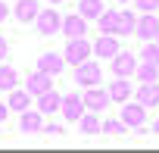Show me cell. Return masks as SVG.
Here are the masks:
<instances>
[{
  "mask_svg": "<svg viewBox=\"0 0 159 153\" xmlns=\"http://www.w3.org/2000/svg\"><path fill=\"white\" fill-rule=\"evenodd\" d=\"M84 59H91V41L72 38L66 44V66H78V63H84Z\"/></svg>",
  "mask_w": 159,
  "mask_h": 153,
  "instance_id": "6da1fadb",
  "label": "cell"
},
{
  "mask_svg": "<svg viewBox=\"0 0 159 153\" xmlns=\"http://www.w3.org/2000/svg\"><path fill=\"white\" fill-rule=\"evenodd\" d=\"M75 81L81 85V88H94V85H100V66H97L94 59L78 63V66H75Z\"/></svg>",
  "mask_w": 159,
  "mask_h": 153,
  "instance_id": "7a4b0ae2",
  "label": "cell"
},
{
  "mask_svg": "<svg viewBox=\"0 0 159 153\" xmlns=\"http://www.w3.org/2000/svg\"><path fill=\"white\" fill-rule=\"evenodd\" d=\"M109 63H112V75H116V78H128V75L137 72V59H134V53H128V50H119Z\"/></svg>",
  "mask_w": 159,
  "mask_h": 153,
  "instance_id": "3957f363",
  "label": "cell"
},
{
  "mask_svg": "<svg viewBox=\"0 0 159 153\" xmlns=\"http://www.w3.org/2000/svg\"><path fill=\"white\" fill-rule=\"evenodd\" d=\"M34 22H38V31H41L44 38H50V35L62 31V16H59L56 10H41Z\"/></svg>",
  "mask_w": 159,
  "mask_h": 153,
  "instance_id": "277c9868",
  "label": "cell"
},
{
  "mask_svg": "<svg viewBox=\"0 0 159 153\" xmlns=\"http://www.w3.org/2000/svg\"><path fill=\"white\" fill-rule=\"evenodd\" d=\"M84 97H78V94H66L62 97V106H59V113L69 119V122H78V119H81L84 116Z\"/></svg>",
  "mask_w": 159,
  "mask_h": 153,
  "instance_id": "5b68a950",
  "label": "cell"
},
{
  "mask_svg": "<svg viewBox=\"0 0 159 153\" xmlns=\"http://www.w3.org/2000/svg\"><path fill=\"white\" fill-rule=\"evenodd\" d=\"M109 103H112V100H109V91H103V88H97V85L84 91V106H88L91 113H100V109H106Z\"/></svg>",
  "mask_w": 159,
  "mask_h": 153,
  "instance_id": "8992f818",
  "label": "cell"
},
{
  "mask_svg": "<svg viewBox=\"0 0 159 153\" xmlns=\"http://www.w3.org/2000/svg\"><path fill=\"white\" fill-rule=\"evenodd\" d=\"M31 100H34V94L25 88V91H19V88H13V91H7V103H10V109L13 113H25V109H31Z\"/></svg>",
  "mask_w": 159,
  "mask_h": 153,
  "instance_id": "52a82bcc",
  "label": "cell"
},
{
  "mask_svg": "<svg viewBox=\"0 0 159 153\" xmlns=\"http://www.w3.org/2000/svg\"><path fill=\"white\" fill-rule=\"evenodd\" d=\"M122 119H125L128 128H143V122H147V106H143V103H125V106H122Z\"/></svg>",
  "mask_w": 159,
  "mask_h": 153,
  "instance_id": "ba28073f",
  "label": "cell"
},
{
  "mask_svg": "<svg viewBox=\"0 0 159 153\" xmlns=\"http://www.w3.org/2000/svg\"><path fill=\"white\" fill-rule=\"evenodd\" d=\"M156 31H159V19H156L153 13H140L134 35H137L140 41H156Z\"/></svg>",
  "mask_w": 159,
  "mask_h": 153,
  "instance_id": "9c48e42d",
  "label": "cell"
},
{
  "mask_svg": "<svg viewBox=\"0 0 159 153\" xmlns=\"http://www.w3.org/2000/svg\"><path fill=\"white\" fill-rule=\"evenodd\" d=\"M62 35L72 41V38H84L88 35V19L81 13H75V16H66L62 19Z\"/></svg>",
  "mask_w": 159,
  "mask_h": 153,
  "instance_id": "30bf717a",
  "label": "cell"
},
{
  "mask_svg": "<svg viewBox=\"0 0 159 153\" xmlns=\"http://www.w3.org/2000/svg\"><path fill=\"white\" fill-rule=\"evenodd\" d=\"M119 50H122V47H119L116 35H100V38L94 41V53H97V56H103V59H112Z\"/></svg>",
  "mask_w": 159,
  "mask_h": 153,
  "instance_id": "8fae6325",
  "label": "cell"
},
{
  "mask_svg": "<svg viewBox=\"0 0 159 153\" xmlns=\"http://www.w3.org/2000/svg\"><path fill=\"white\" fill-rule=\"evenodd\" d=\"M38 69L47 72V75H59L66 69V56H59V53H41L38 56Z\"/></svg>",
  "mask_w": 159,
  "mask_h": 153,
  "instance_id": "7c38bea8",
  "label": "cell"
},
{
  "mask_svg": "<svg viewBox=\"0 0 159 153\" xmlns=\"http://www.w3.org/2000/svg\"><path fill=\"white\" fill-rule=\"evenodd\" d=\"M25 88H28V91H31L34 97H41L44 91H50V88H53V75H47V72H41V69H38L34 75H28Z\"/></svg>",
  "mask_w": 159,
  "mask_h": 153,
  "instance_id": "4fadbf2b",
  "label": "cell"
},
{
  "mask_svg": "<svg viewBox=\"0 0 159 153\" xmlns=\"http://www.w3.org/2000/svg\"><path fill=\"white\" fill-rule=\"evenodd\" d=\"M19 125H22V131H25V134L44 131V113H41V109H25V113H22V119H19Z\"/></svg>",
  "mask_w": 159,
  "mask_h": 153,
  "instance_id": "5bb4252c",
  "label": "cell"
},
{
  "mask_svg": "<svg viewBox=\"0 0 159 153\" xmlns=\"http://www.w3.org/2000/svg\"><path fill=\"white\" fill-rule=\"evenodd\" d=\"M41 13V3L38 0H16V19L19 22H34Z\"/></svg>",
  "mask_w": 159,
  "mask_h": 153,
  "instance_id": "9a60e30c",
  "label": "cell"
},
{
  "mask_svg": "<svg viewBox=\"0 0 159 153\" xmlns=\"http://www.w3.org/2000/svg\"><path fill=\"white\" fill-rule=\"evenodd\" d=\"M59 106H62V97L50 88V91H44L41 97H38V109L44 113V116H50V113H59Z\"/></svg>",
  "mask_w": 159,
  "mask_h": 153,
  "instance_id": "2e32d148",
  "label": "cell"
},
{
  "mask_svg": "<svg viewBox=\"0 0 159 153\" xmlns=\"http://www.w3.org/2000/svg\"><path fill=\"white\" fill-rule=\"evenodd\" d=\"M137 103H143L147 109L156 106V103H159V85H156V81H143V85L137 88Z\"/></svg>",
  "mask_w": 159,
  "mask_h": 153,
  "instance_id": "e0dca14e",
  "label": "cell"
},
{
  "mask_svg": "<svg viewBox=\"0 0 159 153\" xmlns=\"http://www.w3.org/2000/svg\"><path fill=\"white\" fill-rule=\"evenodd\" d=\"M106 91H109V100H116V103H128V97H131L128 78H112V85H109Z\"/></svg>",
  "mask_w": 159,
  "mask_h": 153,
  "instance_id": "ac0fdd59",
  "label": "cell"
},
{
  "mask_svg": "<svg viewBox=\"0 0 159 153\" xmlns=\"http://www.w3.org/2000/svg\"><path fill=\"white\" fill-rule=\"evenodd\" d=\"M97 28H100V35H116V28H119V13H116V10H103L100 19H97Z\"/></svg>",
  "mask_w": 159,
  "mask_h": 153,
  "instance_id": "d6986e66",
  "label": "cell"
},
{
  "mask_svg": "<svg viewBox=\"0 0 159 153\" xmlns=\"http://www.w3.org/2000/svg\"><path fill=\"white\" fill-rule=\"evenodd\" d=\"M134 28H137V13L119 10V28H116V35H134Z\"/></svg>",
  "mask_w": 159,
  "mask_h": 153,
  "instance_id": "ffe728a7",
  "label": "cell"
},
{
  "mask_svg": "<svg viewBox=\"0 0 159 153\" xmlns=\"http://www.w3.org/2000/svg\"><path fill=\"white\" fill-rule=\"evenodd\" d=\"M78 13H81L88 22H91V19H100V13H103V0H78Z\"/></svg>",
  "mask_w": 159,
  "mask_h": 153,
  "instance_id": "44dd1931",
  "label": "cell"
},
{
  "mask_svg": "<svg viewBox=\"0 0 159 153\" xmlns=\"http://www.w3.org/2000/svg\"><path fill=\"white\" fill-rule=\"evenodd\" d=\"M134 75L140 78V85H143V81H156V78H159V66H156V63L140 59V66H137V72H134Z\"/></svg>",
  "mask_w": 159,
  "mask_h": 153,
  "instance_id": "7402d4cb",
  "label": "cell"
},
{
  "mask_svg": "<svg viewBox=\"0 0 159 153\" xmlns=\"http://www.w3.org/2000/svg\"><path fill=\"white\" fill-rule=\"evenodd\" d=\"M19 81V72L13 66H0V91H13Z\"/></svg>",
  "mask_w": 159,
  "mask_h": 153,
  "instance_id": "603a6c76",
  "label": "cell"
},
{
  "mask_svg": "<svg viewBox=\"0 0 159 153\" xmlns=\"http://www.w3.org/2000/svg\"><path fill=\"white\" fill-rule=\"evenodd\" d=\"M78 125H81V134H97V131L103 128V122H97V116H94L91 109H88L81 119H78Z\"/></svg>",
  "mask_w": 159,
  "mask_h": 153,
  "instance_id": "cb8c5ba5",
  "label": "cell"
},
{
  "mask_svg": "<svg viewBox=\"0 0 159 153\" xmlns=\"http://www.w3.org/2000/svg\"><path fill=\"white\" fill-rule=\"evenodd\" d=\"M100 131H103V134H125V131H128V125H125V119H119V122H116V119H109V122H103V128H100Z\"/></svg>",
  "mask_w": 159,
  "mask_h": 153,
  "instance_id": "d4e9b609",
  "label": "cell"
},
{
  "mask_svg": "<svg viewBox=\"0 0 159 153\" xmlns=\"http://www.w3.org/2000/svg\"><path fill=\"white\" fill-rule=\"evenodd\" d=\"M140 59H147V63H156V66H159V44H156V41H147V47L140 50Z\"/></svg>",
  "mask_w": 159,
  "mask_h": 153,
  "instance_id": "484cf974",
  "label": "cell"
},
{
  "mask_svg": "<svg viewBox=\"0 0 159 153\" xmlns=\"http://www.w3.org/2000/svg\"><path fill=\"white\" fill-rule=\"evenodd\" d=\"M134 3H137L140 13H156L159 10V0H134Z\"/></svg>",
  "mask_w": 159,
  "mask_h": 153,
  "instance_id": "4316f807",
  "label": "cell"
},
{
  "mask_svg": "<svg viewBox=\"0 0 159 153\" xmlns=\"http://www.w3.org/2000/svg\"><path fill=\"white\" fill-rule=\"evenodd\" d=\"M44 131H47L50 137H59V134H62V125H44Z\"/></svg>",
  "mask_w": 159,
  "mask_h": 153,
  "instance_id": "83f0119b",
  "label": "cell"
},
{
  "mask_svg": "<svg viewBox=\"0 0 159 153\" xmlns=\"http://www.w3.org/2000/svg\"><path fill=\"white\" fill-rule=\"evenodd\" d=\"M7 53H10V44H7V38H3V35H0V59H3Z\"/></svg>",
  "mask_w": 159,
  "mask_h": 153,
  "instance_id": "f1b7e54d",
  "label": "cell"
},
{
  "mask_svg": "<svg viewBox=\"0 0 159 153\" xmlns=\"http://www.w3.org/2000/svg\"><path fill=\"white\" fill-rule=\"evenodd\" d=\"M13 109H10V103H0V122H7V116H10Z\"/></svg>",
  "mask_w": 159,
  "mask_h": 153,
  "instance_id": "f546056e",
  "label": "cell"
},
{
  "mask_svg": "<svg viewBox=\"0 0 159 153\" xmlns=\"http://www.w3.org/2000/svg\"><path fill=\"white\" fill-rule=\"evenodd\" d=\"M7 16H10V7H7V3H3V0H0V22H3V19H7Z\"/></svg>",
  "mask_w": 159,
  "mask_h": 153,
  "instance_id": "4dcf8cb0",
  "label": "cell"
},
{
  "mask_svg": "<svg viewBox=\"0 0 159 153\" xmlns=\"http://www.w3.org/2000/svg\"><path fill=\"white\" fill-rule=\"evenodd\" d=\"M153 134H159V119H156V122H153Z\"/></svg>",
  "mask_w": 159,
  "mask_h": 153,
  "instance_id": "1f68e13d",
  "label": "cell"
},
{
  "mask_svg": "<svg viewBox=\"0 0 159 153\" xmlns=\"http://www.w3.org/2000/svg\"><path fill=\"white\" fill-rule=\"evenodd\" d=\"M116 3H128V0H116Z\"/></svg>",
  "mask_w": 159,
  "mask_h": 153,
  "instance_id": "d6a6232c",
  "label": "cell"
},
{
  "mask_svg": "<svg viewBox=\"0 0 159 153\" xmlns=\"http://www.w3.org/2000/svg\"><path fill=\"white\" fill-rule=\"evenodd\" d=\"M50 3H62V0H50Z\"/></svg>",
  "mask_w": 159,
  "mask_h": 153,
  "instance_id": "836d02e7",
  "label": "cell"
},
{
  "mask_svg": "<svg viewBox=\"0 0 159 153\" xmlns=\"http://www.w3.org/2000/svg\"><path fill=\"white\" fill-rule=\"evenodd\" d=\"M156 44H159V31H156Z\"/></svg>",
  "mask_w": 159,
  "mask_h": 153,
  "instance_id": "e575fe53",
  "label": "cell"
}]
</instances>
